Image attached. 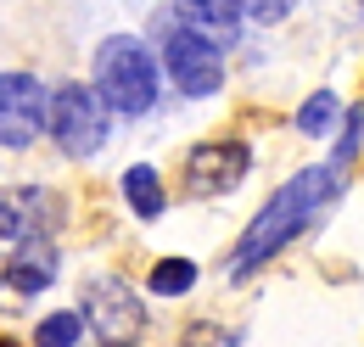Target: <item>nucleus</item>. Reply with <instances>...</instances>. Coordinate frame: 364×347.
I'll return each instance as SVG.
<instances>
[{"label": "nucleus", "instance_id": "f257e3e1", "mask_svg": "<svg viewBox=\"0 0 364 347\" xmlns=\"http://www.w3.org/2000/svg\"><path fill=\"white\" fill-rule=\"evenodd\" d=\"M342 179H348L342 163H325V169H309V174H297V179H286L269 202L258 208V218L241 230L235 258H230V274H247V269L269 263L274 252H286V247H291V235H303V230L319 218V208H325V202H336Z\"/></svg>", "mask_w": 364, "mask_h": 347}, {"label": "nucleus", "instance_id": "f03ea898", "mask_svg": "<svg viewBox=\"0 0 364 347\" xmlns=\"http://www.w3.org/2000/svg\"><path fill=\"white\" fill-rule=\"evenodd\" d=\"M90 73H95V95H101L112 112H124V118L151 112V101H157V62H151V50H146L135 34L101 40Z\"/></svg>", "mask_w": 364, "mask_h": 347}, {"label": "nucleus", "instance_id": "7ed1b4c3", "mask_svg": "<svg viewBox=\"0 0 364 347\" xmlns=\"http://www.w3.org/2000/svg\"><path fill=\"white\" fill-rule=\"evenodd\" d=\"M46 129L50 140L68 151V157H95L107 146V101L95 95V85H56L50 95V112H46Z\"/></svg>", "mask_w": 364, "mask_h": 347}, {"label": "nucleus", "instance_id": "20e7f679", "mask_svg": "<svg viewBox=\"0 0 364 347\" xmlns=\"http://www.w3.org/2000/svg\"><path fill=\"white\" fill-rule=\"evenodd\" d=\"M79 319L95 325V336L107 347H135L140 331H146V308H140L135 286L129 280H118V274H101L85 286V308H79Z\"/></svg>", "mask_w": 364, "mask_h": 347}, {"label": "nucleus", "instance_id": "39448f33", "mask_svg": "<svg viewBox=\"0 0 364 347\" xmlns=\"http://www.w3.org/2000/svg\"><path fill=\"white\" fill-rule=\"evenodd\" d=\"M62 196L46 191V185H6L0 191V235L11 247H34V241H50L62 230Z\"/></svg>", "mask_w": 364, "mask_h": 347}, {"label": "nucleus", "instance_id": "423d86ee", "mask_svg": "<svg viewBox=\"0 0 364 347\" xmlns=\"http://www.w3.org/2000/svg\"><path fill=\"white\" fill-rule=\"evenodd\" d=\"M163 73L174 79L180 95H213L225 85V56L196 28H168V40H163Z\"/></svg>", "mask_w": 364, "mask_h": 347}, {"label": "nucleus", "instance_id": "0eeeda50", "mask_svg": "<svg viewBox=\"0 0 364 347\" xmlns=\"http://www.w3.org/2000/svg\"><path fill=\"white\" fill-rule=\"evenodd\" d=\"M46 112L50 95L34 73H0V146L23 151L46 134Z\"/></svg>", "mask_w": 364, "mask_h": 347}, {"label": "nucleus", "instance_id": "6e6552de", "mask_svg": "<svg viewBox=\"0 0 364 347\" xmlns=\"http://www.w3.org/2000/svg\"><path fill=\"white\" fill-rule=\"evenodd\" d=\"M247 163L252 151L241 140H202L185 157V196H230L247 179Z\"/></svg>", "mask_w": 364, "mask_h": 347}, {"label": "nucleus", "instance_id": "1a4fd4ad", "mask_svg": "<svg viewBox=\"0 0 364 347\" xmlns=\"http://www.w3.org/2000/svg\"><path fill=\"white\" fill-rule=\"evenodd\" d=\"M6 280H11V297H34L56 280V247L34 241V247H11L6 252Z\"/></svg>", "mask_w": 364, "mask_h": 347}, {"label": "nucleus", "instance_id": "9d476101", "mask_svg": "<svg viewBox=\"0 0 364 347\" xmlns=\"http://www.w3.org/2000/svg\"><path fill=\"white\" fill-rule=\"evenodd\" d=\"M185 28L208 34V40H235V23H241V0H180Z\"/></svg>", "mask_w": 364, "mask_h": 347}, {"label": "nucleus", "instance_id": "9b49d317", "mask_svg": "<svg viewBox=\"0 0 364 347\" xmlns=\"http://www.w3.org/2000/svg\"><path fill=\"white\" fill-rule=\"evenodd\" d=\"M124 196H129V208H135L140 218H157L163 213V179H157V169H129L124 174Z\"/></svg>", "mask_w": 364, "mask_h": 347}, {"label": "nucleus", "instance_id": "f8f14e48", "mask_svg": "<svg viewBox=\"0 0 364 347\" xmlns=\"http://www.w3.org/2000/svg\"><path fill=\"white\" fill-rule=\"evenodd\" d=\"M157 297H185L191 286H196V263L191 258H163L157 269H151V280H146Z\"/></svg>", "mask_w": 364, "mask_h": 347}, {"label": "nucleus", "instance_id": "ddd939ff", "mask_svg": "<svg viewBox=\"0 0 364 347\" xmlns=\"http://www.w3.org/2000/svg\"><path fill=\"white\" fill-rule=\"evenodd\" d=\"M336 112H342L336 95L319 90V95H309V101L297 107V129H303V134H331V129H336Z\"/></svg>", "mask_w": 364, "mask_h": 347}, {"label": "nucleus", "instance_id": "4468645a", "mask_svg": "<svg viewBox=\"0 0 364 347\" xmlns=\"http://www.w3.org/2000/svg\"><path fill=\"white\" fill-rule=\"evenodd\" d=\"M85 336V319L79 314H46L40 331H34V347H73Z\"/></svg>", "mask_w": 364, "mask_h": 347}, {"label": "nucleus", "instance_id": "2eb2a0df", "mask_svg": "<svg viewBox=\"0 0 364 347\" xmlns=\"http://www.w3.org/2000/svg\"><path fill=\"white\" fill-rule=\"evenodd\" d=\"M291 6H297V0H241V17H252V23H280Z\"/></svg>", "mask_w": 364, "mask_h": 347}, {"label": "nucleus", "instance_id": "dca6fc26", "mask_svg": "<svg viewBox=\"0 0 364 347\" xmlns=\"http://www.w3.org/2000/svg\"><path fill=\"white\" fill-rule=\"evenodd\" d=\"M6 303H17V297H11V280H6V252H0V308Z\"/></svg>", "mask_w": 364, "mask_h": 347}, {"label": "nucleus", "instance_id": "f3484780", "mask_svg": "<svg viewBox=\"0 0 364 347\" xmlns=\"http://www.w3.org/2000/svg\"><path fill=\"white\" fill-rule=\"evenodd\" d=\"M0 347H17V342H0Z\"/></svg>", "mask_w": 364, "mask_h": 347}]
</instances>
